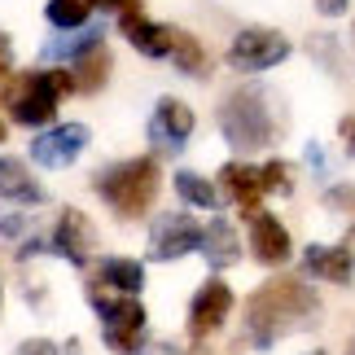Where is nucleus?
I'll return each mask as SVG.
<instances>
[{
	"mask_svg": "<svg viewBox=\"0 0 355 355\" xmlns=\"http://www.w3.org/2000/svg\"><path fill=\"white\" fill-rule=\"evenodd\" d=\"M316 316H320V298H316V290H311L307 281L272 277V281H263L250 298H245L241 338H245V347L263 351V347L277 343L281 334L303 329V324H311Z\"/></svg>",
	"mask_w": 355,
	"mask_h": 355,
	"instance_id": "f257e3e1",
	"label": "nucleus"
},
{
	"mask_svg": "<svg viewBox=\"0 0 355 355\" xmlns=\"http://www.w3.org/2000/svg\"><path fill=\"white\" fill-rule=\"evenodd\" d=\"M220 189H224V198H228V202H237L245 215H254V211H259V202L268 198L259 167H245V162H224V171H220Z\"/></svg>",
	"mask_w": 355,
	"mask_h": 355,
	"instance_id": "2eb2a0df",
	"label": "nucleus"
},
{
	"mask_svg": "<svg viewBox=\"0 0 355 355\" xmlns=\"http://www.w3.org/2000/svg\"><path fill=\"white\" fill-rule=\"evenodd\" d=\"M259 175H263V189H268V193H290V189H294L290 162H281V158H272L268 167H259Z\"/></svg>",
	"mask_w": 355,
	"mask_h": 355,
	"instance_id": "393cba45",
	"label": "nucleus"
},
{
	"mask_svg": "<svg viewBox=\"0 0 355 355\" xmlns=\"http://www.w3.org/2000/svg\"><path fill=\"white\" fill-rule=\"evenodd\" d=\"M53 250H58L62 259H71V263L84 268L88 263V254H92V245H97V228H92V220L84 211H75V207H66L58 215V228H53Z\"/></svg>",
	"mask_w": 355,
	"mask_h": 355,
	"instance_id": "1a4fd4ad",
	"label": "nucleus"
},
{
	"mask_svg": "<svg viewBox=\"0 0 355 355\" xmlns=\"http://www.w3.org/2000/svg\"><path fill=\"white\" fill-rule=\"evenodd\" d=\"M338 136H343V145H347L351 154H355V114H351V119H343V123H338Z\"/></svg>",
	"mask_w": 355,
	"mask_h": 355,
	"instance_id": "c756f323",
	"label": "nucleus"
},
{
	"mask_svg": "<svg viewBox=\"0 0 355 355\" xmlns=\"http://www.w3.org/2000/svg\"><path fill=\"white\" fill-rule=\"evenodd\" d=\"M0 198L18 202V207H40V202H44V189H40V180L18 158H0Z\"/></svg>",
	"mask_w": 355,
	"mask_h": 355,
	"instance_id": "dca6fc26",
	"label": "nucleus"
},
{
	"mask_svg": "<svg viewBox=\"0 0 355 355\" xmlns=\"http://www.w3.org/2000/svg\"><path fill=\"white\" fill-rule=\"evenodd\" d=\"M88 303L105 320V347L114 355H136L145 351V307L128 294H110L101 285H88Z\"/></svg>",
	"mask_w": 355,
	"mask_h": 355,
	"instance_id": "39448f33",
	"label": "nucleus"
},
{
	"mask_svg": "<svg viewBox=\"0 0 355 355\" xmlns=\"http://www.w3.org/2000/svg\"><path fill=\"white\" fill-rule=\"evenodd\" d=\"M171 58H175V66H180L184 75H207V71H211L202 40L189 35V31H175V40H171Z\"/></svg>",
	"mask_w": 355,
	"mask_h": 355,
	"instance_id": "412c9836",
	"label": "nucleus"
},
{
	"mask_svg": "<svg viewBox=\"0 0 355 355\" xmlns=\"http://www.w3.org/2000/svg\"><path fill=\"white\" fill-rule=\"evenodd\" d=\"M18 355H58V347L44 343V338H31V343H22V347H18Z\"/></svg>",
	"mask_w": 355,
	"mask_h": 355,
	"instance_id": "cd10ccee",
	"label": "nucleus"
},
{
	"mask_svg": "<svg viewBox=\"0 0 355 355\" xmlns=\"http://www.w3.org/2000/svg\"><path fill=\"white\" fill-rule=\"evenodd\" d=\"M303 272L316 281H329V285H351L355 281V254H351V245H307Z\"/></svg>",
	"mask_w": 355,
	"mask_h": 355,
	"instance_id": "ddd939ff",
	"label": "nucleus"
},
{
	"mask_svg": "<svg viewBox=\"0 0 355 355\" xmlns=\"http://www.w3.org/2000/svg\"><path fill=\"white\" fill-rule=\"evenodd\" d=\"M0 298H5V290H0Z\"/></svg>",
	"mask_w": 355,
	"mask_h": 355,
	"instance_id": "e433bc0d",
	"label": "nucleus"
},
{
	"mask_svg": "<svg viewBox=\"0 0 355 355\" xmlns=\"http://www.w3.org/2000/svg\"><path fill=\"white\" fill-rule=\"evenodd\" d=\"M290 233H285V224L277 220V215H268V211H254L250 215V254L259 259V263H268V268H277L290 259Z\"/></svg>",
	"mask_w": 355,
	"mask_h": 355,
	"instance_id": "f8f14e48",
	"label": "nucleus"
},
{
	"mask_svg": "<svg viewBox=\"0 0 355 355\" xmlns=\"http://www.w3.org/2000/svg\"><path fill=\"white\" fill-rule=\"evenodd\" d=\"M92 285H101V290H110V294L136 298V294H141V285H145V268L136 263V259H101Z\"/></svg>",
	"mask_w": 355,
	"mask_h": 355,
	"instance_id": "f3484780",
	"label": "nucleus"
},
{
	"mask_svg": "<svg viewBox=\"0 0 355 355\" xmlns=\"http://www.w3.org/2000/svg\"><path fill=\"white\" fill-rule=\"evenodd\" d=\"M307 49L320 58L324 71H334V75H351V66L343 62V49H338V40H334V35H311V40H307Z\"/></svg>",
	"mask_w": 355,
	"mask_h": 355,
	"instance_id": "b1692460",
	"label": "nucleus"
},
{
	"mask_svg": "<svg viewBox=\"0 0 355 355\" xmlns=\"http://www.w3.org/2000/svg\"><path fill=\"white\" fill-rule=\"evenodd\" d=\"M110 53H105L101 44L97 49H88L84 58H79L75 66V92H101L105 88V79H110Z\"/></svg>",
	"mask_w": 355,
	"mask_h": 355,
	"instance_id": "6ab92c4d",
	"label": "nucleus"
},
{
	"mask_svg": "<svg viewBox=\"0 0 355 355\" xmlns=\"http://www.w3.org/2000/svg\"><path fill=\"white\" fill-rule=\"evenodd\" d=\"M324 207H329V211H351V215H355V189H351V184L329 189V193H324Z\"/></svg>",
	"mask_w": 355,
	"mask_h": 355,
	"instance_id": "a878e982",
	"label": "nucleus"
},
{
	"mask_svg": "<svg viewBox=\"0 0 355 355\" xmlns=\"http://www.w3.org/2000/svg\"><path fill=\"white\" fill-rule=\"evenodd\" d=\"M101 44V26H88V31H79V35H66V40H53V44H44V58H84L88 49H97Z\"/></svg>",
	"mask_w": 355,
	"mask_h": 355,
	"instance_id": "5701e85b",
	"label": "nucleus"
},
{
	"mask_svg": "<svg viewBox=\"0 0 355 355\" xmlns=\"http://www.w3.org/2000/svg\"><path fill=\"white\" fill-rule=\"evenodd\" d=\"M193 128H198V119H193V110H189L184 101H175V97H162L158 105H154V119H149V136H154V145H162L167 154H175L189 136H193Z\"/></svg>",
	"mask_w": 355,
	"mask_h": 355,
	"instance_id": "9b49d317",
	"label": "nucleus"
},
{
	"mask_svg": "<svg viewBox=\"0 0 355 355\" xmlns=\"http://www.w3.org/2000/svg\"><path fill=\"white\" fill-rule=\"evenodd\" d=\"M92 5H101V9H136V0H92Z\"/></svg>",
	"mask_w": 355,
	"mask_h": 355,
	"instance_id": "2f4dec72",
	"label": "nucleus"
},
{
	"mask_svg": "<svg viewBox=\"0 0 355 355\" xmlns=\"http://www.w3.org/2000/svg\"><path fill=\"white\" fill-rule=\"evenodd\" d=\"M49 22L58 26V31H79V26L88 22L92 13V0H49Z\"/></svg>",
	"mask_w": 355,
	"mask_h": 355,
	"instance_id": "4be33fe9",
	"label": "nucleus"
},
{
	"mask_svg": "<svg viewBox=\"0 0 355 355\" xmlns=\"http://www.w3.org/2000/svg\"><path fill=\"white\" fill-rule=\"evenodd\" d=\"M162 189V167L154 158H128L97 171V193L119 220H145Z\"/></svg>",
	"mask_w": 355,
	"mask_h": 355,
	"instance_id": "f03ea898",
	"label": "nucleus"
},
{
	"mask_svg": "<svg viewBox=\"0 0 355 355\" xmlns=\"http://www.w3.org/2000/svg\"><path fill=\"white\" fill-rule=\"evenodd\" d=\"M351 0H316V13H324V18H338V13H347Z\"/></svg>",
	"mask_w": 355,
	"mask_h": 355,
	"instance_id": "c85d7f7f",
	"label": "nucleus"
},
{
	"mask_svg": "<svg viewBox=\"0 0 355 355\" xmlns=\"http://www.w3.org/2000/svg\"><path fill=\"white\" fill-rule=\"evenodd\" d=\"M123 35H128V44H136V53H145V58H171V40L175 31L162 22H149L141 9H123Z\"/></svg>",
	"mask_w": 355,
	"mask_h": 355,
	"instance_id": "4468645a",
	"label": "nucleus"
},
{
	"mask_svg": "<svg viewBox=\"0 0 355 355\" xmlns=\"http://www.w3.org/2000/svg\"><path fill=\"white\" fill-rule=\"evenodd\" d=\"M285 58H290V40L281 31H268V26H250V31H241L233 44H228V66H233V71H245V75L281 66Z\"/></svg>",
	"mask_w": 355,
	"mask_h": 355,
	"instance_id": "423d86ee",
	"label": "nucleus"
},
{
	"mask_svg": "<svg viewBox=\"0 0 355 355\" xmlns=\"http://www.w3.org/2000/svg\"><path fill=\"white\" fill-rule=\"evenodd\" d=\"M0 141H5V123H0Z\"/></svg>",
	"mask_w": 355,
	"mask_h": 355,
	"instance_id": "72a5a7b5",
	"label": "nucleus"
},
{
	"mask_svg": "<svg viewBox=\"0 0 355 355\" xmlns=\"http://www.w3.org/2000/svg\"><path fill=\"white\" fill-rule=\"evenodd\" d=\"M307 355H324V351H307Z\"/></svg>",
	"mask_w": 355,
	"mask_h": 355,
	"instance_id": "f704fd0d",
	"label": "nucleus"
},
{
	"mask_svg": "<svg viewBox=\"0 0 355 355\" xmlns=\"http://www.w3.org/2000/svg\"><path fill=\"white\" fill-rule=\"evenodd\" d=\"M175 193H180L189 207H202V211L220 207V189H215L207 175H198V171H180V175H175Z\"/></svg>",
	"mask_w": 355,
	"mask_h": 355,
	"instance_id": "aec40b11",
	"label": "nucleus"
},
{
	"mask_svg": "<svg viewBox=\"0 0 355 355\" xmlns=\"http://www.w3.org/2000/svg\"><path fill=\"white\" fill-rule=\"evenodd\" d=\"M145 355H180V351H175V347H167V343H162V347H149Z\"/></svg>",
	"mask_w": 355,
	"mask_h": 355,
	"instance_id": "473e14b6",
	"label": "nucleus"
},
{
	"mask_svg": "<svg viewBox=\"0 0 355 355\" xmlns=\"http://www.w3.org/2000/svg\"><path fill=\"white\" fill-rule=\"evenodd\" d=\"M71 92H75V75H66V71H22L5 84V105H9L13 123L44 128L58 114L62 97H71Z\"/></svg>",
	"mask_w": 355,
	"mask_h": 355,
	"instance_id": "7ed1b4c3",
	"label": "nucleus"
},
{
	"mask_svg": "<svg viewBox=\"0 0 355 355\" xmlns=\"http://www.w3.org/2000/svg\"><path fill=\"white\" fill-rule=\"evenodd\" d=\"M220 132H224V141L233 149H241V154L268 149L277 141V119H272L268 92L263 88H233L220 101Z\"/></svg>",
	"mask_w": 355,
	"mask_h": 355,
	"instance_id": "20e7f679",
	"label": "nucleus"
},
{
	"mask_svg": "<svg viewBox=\"0 0 355 355\" xmlns=\"http://www.w3.org/2000/svg\"><path fill=\"white\" fill-rule=\"evenodd\" d=\"M9 58H13V49H9V35L0 31V75L9 71Z\"/></svg>",
	"mask_w": 355,
	"mask_h": 355,
	"instance_id": "7c9ffc66",
	"label": "nucleus"
},
{
	"mask_svg": "<svg viewBox=\"0 0 355 355\" xmlns=\"http://www.w3.org/2000/svg\"><path fill=\"white\" fill-rule=\"evenodd\" d=\"M228 311H233V290H228L220 277H211L193 294V303H189V338H193V343H207L211 334L224 329Z\"/></svg>",
	"mask_w": 355,
	"mask_h": 355,
	"instance_id": "0eeeda50",
	"label": "nucleus"
},
{
	"mask_svg": "<svg viewBox=\"0 0 355 355\" xmlns=\"http://www.w3.org/2000/svg\"><path fill=\"white\" fill-rule=\"evenodd\" d=\"M202 245V228L198 220H189V215H158L154 228H149V259H162V263H171V259H184L189 250H198Z\"/></svg>",
	"mask_w": 355,
	"mask_h": 355,
	"instance_id": "6e6552de",
	"label": "nucleus"
},
{
	"mask_svg": "<svg viewBox=\"0 0 355 355\" xmlns=\"http://www.w3.org/2000/svg\"><path fill=\"white\" fill-rule=\"evenodd\" d=\"M347 355H355V343H351V351H347Z\"/></svg>",
	"mask_w": 355,
	"mask_h": 355,
	"instance_id": "c9c22d12",
	"label": "nucleus"
},
{
	"mask_svg": "<svg viewBox=\"0 0 355 355\" xmlns=\"http://www.w3.org/2000/svg\"><path fill=\"white\" fill-rule=\"evenodd\" d=\"M84 145H88V128H84V123H62V128L35 136V141H31V158L40 162V167H71Z\"/></svg>",
	"mask_w": 355,
	"mask_h": 355,
	"instance_id": "9d476101",
	"label": "nucleus"
},
{
	"mask_svg": "<svg viewBox=\"0 0 355 355\" xmlns=\"http://www.w3.org/2000/svg\"><path fill=\"white\" fill-rule=\"evenodd\" d=\"M26 233V220L13 211H0V237H22Z\"/></svg>",
	"mask_w": 355,
	"mask_h": 355,
	"instance_id": "bb28decb",
	"label": "nucleus"
},
{
	"mask_svg": "<svg viewBox=\"0 0 355 355\" xmlns=\"http://www.w3.org/2000/svg\"><path fill=\"white\" fill-rule=\"evenodd\" d=\"M198 250L207 254L211 268H233L237 254H241V241H237V233H233L228 220H211L207 228H202V245H198Z\"/></svg>",
	"mask_w": 355,
	"mask_h": 355,
	"instance_id": "a211bd4d",
	"label": "nucleus"
}]
</instances>
